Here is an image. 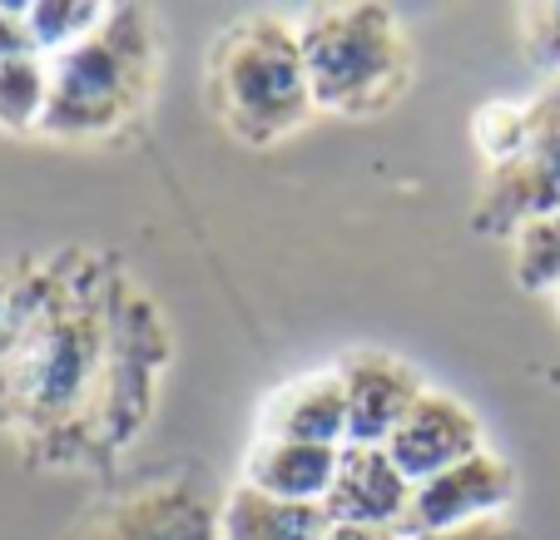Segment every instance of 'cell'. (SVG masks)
Returning <instances> with one entry per match:
<instances>
[{"label": "cell", "mask_w": 560, "mask_h": 540, "mask_svg": "<svg viewBox=\"0 0 560 540\" xmlns=\"http://www.w3.org/2000/svg\"><path fill=\"white\" fill-rule=\"evenodd\" d=\"M298 50L307 64L313 105L328 115H387L412 85V45L387 5H307L298 15Z\"/></svg>", "instance_id": "1"}, {"label": "cell", "mask_w": 560, "mask_h": 540, "mask_svg": "<svg viewBox=\"0 0 560 540\" xmlns=\"http://www.w3.org/2000/svg\"><path fill=\"white\" fill-rule=\"evenodd\" d=\"M209 105L219 125L248 149L298 134L317 105L293 25L278 15H248L223 31L209 60Z\"/></svg>", "instance_id": "2"}, {"label": "cell", "mask_w": 560, "mask_h": 540, "mask_svg": "<svg viewBox=\"0 0 560 540\" xmlns=\"http://www.w3.org/2000/svg\"><path fill=\"white\" fill-rule=\"evenodd\" d=\"M154 80V31L135 5H109L105 25L80 45L50 55V99H45L40 134L95 139L125 125L149 95Z\"/></svg>", "instance_id": "3"}, {"label": "cell", "mask_w": 560, "mask_h": 540, "mask_svg": "<svg viewBox=\"0 0 560 540\" xmlns=\"http://www.w3.org/2000/svg\"><path fill=\"white\" fill-rule=\"evenodd\" d=\"M476 144L487 154V199L476 209L481 228H506L560 209V80L526 105H491L476 119Z\"/></svg>", "instance_id": "4"}, {"label": "cell", "mask_w": 560, "mask_h": 540, "mask_svg": "<svg viewBox=\"0 0 560 540\" xmlns=\"http://www.w3.org/2000/svg\"><path fill=\"white\" fill-rule=\"evenodd\" d=\"M516 501V471L497 451H476L471 461L442 471V477L412 486L407 506V536H436V530H462L476 520L506 516Z\"/></svg>", "instance_id": "5"}, {"label": "cell", "mask_w": 560, "mask_h": 540, "mask_svg": "<svg viewBox=\"0 0 560 540\" xmlns=\"http://www.w3.org/2000/svg\"><path fill=\"white\" fill-rule=\"evenodd\" d=\"M476 451H487L476 412L462 402V397L436 392V387H427V392L412 402V412L397 422V432L387 436V456L397 461V471H402L412 486L462 467V461H471Z\"/></svg>", "instance_id": "6"}, {"label": "cell", "mask_w": 560, "mask_h": 540, "mask_svg": "<svg viewBox=\"0 0 560 540\" xmlns=\"http://www.w3.org/2000/svg\"><path fill=\"white\" fill-rule=\"evenodd\" d=\"M85 540H223V506L194 481H164L109 506Z\"/></svg>", "instance_id": "7"}, {"label": "cell", "mask_w": 560, "mask_h": 540, "mask_svg": "<svg viewBox=\"0 0 560 540\" xmlns=\"http://www.w3.org/2000/svg\"><path fill=\"white\" fill-rule=\"evenodd\" d=\"M338 377H342V392H348V446H387L397 422L427 392L417 367H407L402 357L377 348L352 352L338 367Z\"/></svg>", "instance_id": "8"}, {"label": "cell", "mask_w": 560, "mask_h": 540, "mask_svg": "<svg viewBox=\"0 0 560 540\" xmlns=\"http://www.w3.org/2000/svg\"><path fill=\"white\" fill-rule=\"evenodd\" d=\"M407 506L412 481L397 471L387 446H342L338 477L323 501L332 526H407Z\"/></svg>", "instance_id": "9"}, {"label": "cell", "mask_w": 560, "mask_h": 540, "mask_svg": "<svg viewBox=\"0 0 560 540\" xmlns=\"http://www.w3.org/2000/svg\"><path fill=\"white\" fill-rule=\"evenodd\" d=\"M258 436L348 446V392H342L338 367L332 372H303V377L283 381V387L264 402Z\"/></svg>", "instance_id": "10"}, {"label": "cell", "mask_w": 560, "mask_h": 540, "mask_svg": "<svg viewBox=\"0 0 560 540\" xmlns=\"http://www.w3.org/2000/svg\"><path fill=\"white\" fill-rule=\"evenodd\" d=\"M338 456H342V446L254 436V446H248V456H244V486L264 491V496H273V501L323 506L332 477H338Z\"/></svg>", "instance_id": "11"}, {"label": "cell", "mask_w": 560, "mask_h": 540, "mask_svg": "<svg viewBox=\"0 0 560 540\" xmlns=\"http://www.w3.org/2000/svg\"><path fill=\"white\" fill-rule=\"evenodd\" d=\"M328 530L332 520L323 506L273 501L244 481L223 501V540H328Z\"/></svg>", "instance_id": "12"}, {"label": "cell", "mask_w": 560, "mask_h": 540, "mask_svg": "<svg viewBox=\"0 0 560 540\" xmlns=\"http://www.w3.org/2000/svg\"><path fill=\"white\" fill-rule=\"evenodd\" d=\"M45 99H50V60L40 50L0 60V129L11 134L40 129Z\"/></svg>", "instance_id": "13"}, {"label": "cell", "mask_w": 560, "mask_h": 540, "mask_svg": "<svg viewBox=\"0 0 560 540\" xmlns=\"http://www.w3.org/2000/svg\"><path fill=\"white\" fill-rule=\"evenodd\" d=\"M511 244V273L526 293H560V209L521 223Z\"/></svg>", "instance_id": "14"}, {"label": "cell", "mask_w": 560, "mask_h": 540, "mask_svg": "<svg viewBox=\"0 0 560 540\" xmlns=\"http://www.w3.org/2000/svg\"><path fill=\"white\" fill-rule=\"evenodd\" d=\"M109 5H80V0H40V5H25V25H31L35 50L50 60V55L80 45L85 35H95L105 25Z\"/></svg>", "instance_id": "15"}, {"label": "cell", "mask_w": 560, "mask_h": 540, "mask_svg": "<svg viewBox=\"0 0 560 540\" xmlns=\"http://www.w3.org/2000/svg\"><path fill=\"white\" fill-rule=\"evenodd\" d=\"M516 40L530 70L560 80V0H530L516 11Z\"/></svg>", "instance_id": "16"}, {"label": "cell", "mask_w": 560, "mask_h": 540, "mask_svg": "<svg viewBox=\"0 0 560 540\" xmlns=\"http://www.w3.org/2000/svg\"><path fill=\"white\" fill-rule=\"evenodd\" d=\"M412 540H530V536L511 516H491V520H476V526H462V530H436V536H412Z\"/></svg>", "instance_id": "17"}, {"label": "cell", "mask_w": 560, "mask_h": 540, "mask_svg": "<svg viewBox=\"0 0 560 540\" xmlns=\"http://www.w3.org/2000/svg\"><path fill=\"white\" fill-rule=\"evenodd\" d=\"M31 25H25V5H0V60L11 55H31Z\"/></svg>", "instance_id": "18"}, {"label": "cell", "mask_w": 560, "mask_h": 540, "mask_svg": "<svg viewBox=\"0 0 560 540\" xmlns=\"http://www.w3.org/2000/svg\"><path fill=\"white\" fill-rule=\"evenodd\" d=\"M328 540H412L402 526H332Z\"/></svg>", "instance_id": "19"}, {"label": "cell", "mask_w": 560, "mask_h": 540, "mask_svg": "<svg viewBox=\"0 0 560 540\" xmlns=\"http://www.w3.org/2000/svg\"><path fill=\"white\" fill-rule=\"evenodd\" d=\"M556 313H560V293H556Z\"/></svg>", "instance_id": "20"}]
</instances>
